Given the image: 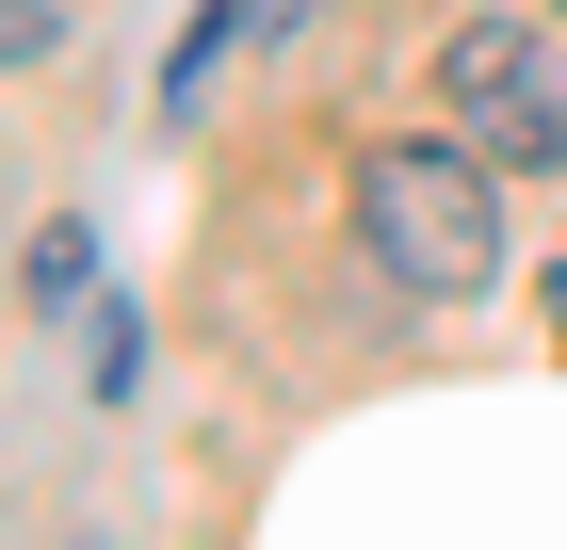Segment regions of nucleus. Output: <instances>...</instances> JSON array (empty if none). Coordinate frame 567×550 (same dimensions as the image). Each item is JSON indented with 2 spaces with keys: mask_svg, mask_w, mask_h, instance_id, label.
<instances>
[{
  "mask_svg": "<svg viewBox=\"0 0 567 550\" xmlns=\"http://www.w3.org/2000/svg\"><path fill=\"white\" fill-rule=\"evenodd\" d=\"M357 243L390 276L405 308H471L503 276V163H486L471 129H405L357 163Z\"/></svg>",
  "mask_w": 567,
  "mask_h": 550,
  "instance_id": "f257e3e1",
  "label": "nucleus"
},
{
  "mask_svg": "<svg viewBox=\"0 0 567 550\" xmlns=\"http://www.w3.org/2000/svg\"><path fill=\"white\" fill-rule=\"evenodd\" d=\"M437 114L471 129L503 178H551L567 163V33H535V17H454V33H437Z\"/></svg>",
  "mask_w": 567,
  "mask_h": 550,
  "instance_id": "f03ea898",
  "label": "nucleus"
},
{
  "mask_svg": "<svg viewBox=\"0 0 567 550\" xmlns=\"http://www.w3.org/2000/svg\"><path fill=\"white\" fill-rule=\"evenodd\" d=\"M308 0H212V17H195V33H178V65H163V114H195V97L227 82V49H260V33H292Z\"/></svg>",
  "mask_w": 567,
  "mask_h": 550,
  "instance_id": "7ed1b4c3",
  "label": "nucleus"
},
{
  "mask_svg": "<svg viewBox=\"0 0 567 550\" xmlns=\"http://www.w3.org/2000/svg\"><path fill=\"white\" fill-rule=\"evenodd\" d=\"M97 292V227H49V243H33V308H49V324H65V308H82Z\"/></svg>",
  "mask_w": 567,
  "mask_h": 550,
  "instance_id": "20e7f679",
  "label": "nucleus"
},
{
  "mask_svg": "<svg viewBox=\"0 0 567 550\" xmlns=\"http://www.w3.org/2000/svg\"><path fill=\"white\" fill-rule=\"evenodd\" d=\"M551 356H567V259H551Z\"/></svg>",
  "mask_w": 567,
  "mask_h": 550,
  "instance_id": "39448f33",
  "label": "nucleus"
},
{
  "mask_svg": "<svg viewBox=\"0 0 567 550\" xmlns=\"http://www.w3.org/2000/svg\"><path fill=\"white\" fill-rule=\"evenodd\" d=\"M551 17H567V0H551Z\"/></svg>",
  "mask_w": 567,
  "mask_h": 550,
  "instance_id": "423d86ee",
  "label": "nucleus"
}]
</instances>
